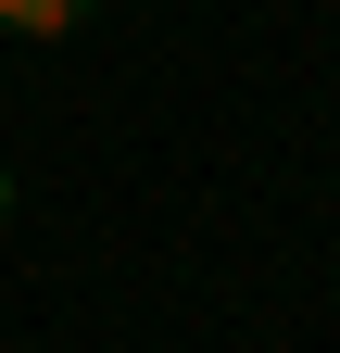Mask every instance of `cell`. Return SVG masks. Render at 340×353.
Here are the masks:
<instances>
[{
    "mask_svg": "<svg viewBox=\"0 0 340 353\" xmlns=\"http://www.w3.org/2000/svg\"><path fill=\"white\" fill-rule=\"evenodd\" d=\"M89 13L101 0H0V38H38V51H51V38H76Z\"/></svg>",
    "mask_w": 340,
    "mask_h": 353,
    "instance_id": "cell-1",
    "label": "cell"
},
{
    "mask_svg": "<svg viewBox=\"0 0 340 353\" xmlns=\"http://www.w3.org/2000/svg\"><path fill=\"white\" fill-rule=\"evenodd\" d=\"M13 202H25V190H13V164H0V228H13Z\"/></svg>",
    "mask_w": 340,
    "mask_h": 353,
    "instance_id": "cell-2",
    "label": "cell"
}]
</instances>
